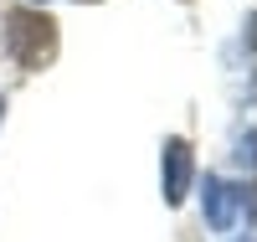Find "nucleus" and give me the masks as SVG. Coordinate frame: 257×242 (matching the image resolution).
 <instances>
[{
	"mask_svg": "<svg viewBox=\"0 0 257 242\" xmlns=\"http://www.w3.org/2000/svg\"><path fill=\"white\" fill-rule=\"evenodd\" d=\"M6 47L21 67H41L52 52H57V26L36 11H16L11 16V31H6Z\"/></svg>",
	"mask_w": 257,
	"mask_h": 242,
	"instance_id": "1",
	"label": "nucleus"
},
{
	"mask_svg": "<svg viewBox=\"0 0 257 242\" xmlns=\"http://www.w3.org/2000/svg\"><path fill=\"white\" fill-rule=\"evenodd\" d=\"M201 206H206V227H211V232H226L231 222H237V206H252V196L237 191V186H226V181H216V175H206Z\"/></svg>",
	"mask_w": 257,
	"mask_h": 242,
	"instance_id": "2",
	"label": "nucleus"
},
{
	"mask_svg": "<svg viewBox=\"0 0 257 242\" xmlns=\"http://www.w3.org/2000/svg\"><path fill=\"white\" fill-rule=\"evenodd\" d=\"M190 144L185 139H170L165 144V160H160V186H165V206H180L185 191H190Z\"/></svg>",
	"mask_w": 257,
	"mask_h": 242,
	"instance_id": "3",
	"label": "nucleus"
}]
</instances>
